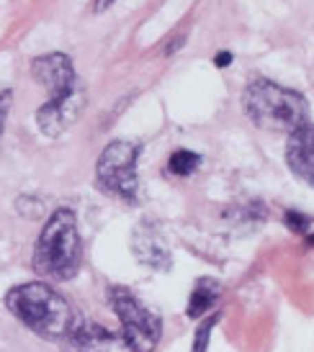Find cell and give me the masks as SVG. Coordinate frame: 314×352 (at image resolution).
Segmentation results:
<instances>
[{"label":"cell","mask_w":314,"mask_h":352,"mask_svg":"<svg viewBox=\"0 0 314 352\" xmlns=\"http://www.w3.org/2000/svg\"><path fill=\"white\" fill-rule=\"evenodd\" d=\"M219 322V316H211L209 322H204L198 327L196 332V340H193V352H207V344H209V337H211V329H214V324Z\"/></svg>","instance_id":"4fadbf2b"},{"label":"cell","mask_w":314,"mask_h":352,"mask_svg":"<svg viewBox=\"0 0 314 352\" xmlns=\"http://www.w3.org/2000/svg\"><path fill=\"white\" fill-rule=\"evenodd\" d=\"M108 303H111V309H114V314H116L118 322H121L124 340L137 352L155 350L157 342H160V334H163L160 316L149 311L147 306L139 301L127 285H111Z\"/></svg>","instance_id":"5b68a950"},{"label":"cell","mask_w":314,"mask_h":352,"mask_svg":"<svg viewBox=\"0 0 314 352\" xmlns=\"http://www.w3.org/2000/svg\"><path fill=\"white\" fill-rule=\"evenodd\" d=\"M34 270L50 280H72L83 265V242L78 232V216L70 208H57L41 229L34 257Z\"/></svg>","instance_id":"7a4b0ae2"},{"label":"cell","mask_w":314,"mask_h":352,"mask_svg":"<svg viewBox=\"0 0 314 352\" xmlns=\"http://www.w3.org/2000/svg\"><path fill=\"white\" fill-rule=\"evenodd\" d=\"M8 311L23 327L44 340H65L75 329V311L70 303L47 283H23L10 288L6 296Z\"/></svg>","instance_id":"6da1fadb"},{"label":"cell","mask_w":314,"mask_h":352,"mask_svg":"<svg viewBox=\"0 0 314 352\" xmlns=\"http://www.w3.org/2000/svg\"><path fill=\"white\" fill-rule=\"evenodd\" d=\"M309 245H312V247H314V234H312V236H309Z\"/></svg>","instance_id":"ac0fdd59"},{"label":"cell","mask_w":314,"mask_h":352,"mask_svg":"<svg viewBox=\"0 0 314 352\" xmlns=\"http://www.w3.org/2000/svg\"><path fill=\"white\" fill-rule=\"evenodd\" d=\"M286 162L299 180L314 188V124L306 121L304 126L294 129L286 144Z\"/></svg>","instance_id":"9c48e42d"},{"label":"cell","mask_w":314,"mask_h":352,"mask_svg":"<svg viewBox=\"0 0 314 352\" xmlns=\"http://www.w3.org/2000/svg\"><path fill=\"white\" fill-rule=\"evenodd\" d=\"M31 75L36 82H41L50 98H59V96H67L72 90L80 88L75 67H72V59L62 52H50V54H41L31 62Z\"/></svg>","instance_id":"52a82bcc"},{"label":"cell","mask_w":314,"mask_h":352,"mask_svg":"<svg viewBox=\"0 0 314 352\" xmlns=\"http://www.w3.org/2000/svg\"><path fill=\"white\" fill-rule=\"evenodd\" d=\"M83 108H85V90L83 88L72 90L67 96H59V98H50L36 111V126L44 137L57 139L78 121Z\"/></svg>","instance_id":"8992f818"},{"label":"cell","mask_w":314,"mask_h":352,"mask_svg":"<svg viewBox=\"0 0 314 352\" xmlns=\"http://www.w3.org/2000/svg\"><path fill=\"white\" fill-rule=\"evenodd\" d=\"M286 224H289V229H294V232H299V234H304L306 229H309V224H312V216L299 214V211H286Z\"/></svg>","instance_id":"5bb4252c"},{"label":"cell","mask_w":314,"mask_h":352,"mask_svg":"<svg viewBox=\"0 0 314 352\" xmlns=\"http://www.w3.org/2000/svg\"><path fill=\"white\" fill-rule=\"evenodd\" d=\"M229 62H232V54H229V52H222V54H216L214 57L216 67H229Z\"/></svg>","instance_id":"2e32d148"},{"label":"cell","mask_w":314,"mask_h":352,"mask_svg":"<svg viewBox=\"0 0 314 352\" xmlns=\"http://www.w3.org/2000/svg\"><path fill=\"white\" fill-rule=\"evenodd\" d=\"M142 152L137 142L116 139L101 152L96 162V183L103 193L121 198L127 204H134L139 193L137 177V157Z\"/></svg>","instance_id":"277c9868"},{"label":"cell","mask_w":314,"mask_h":352,"mask_svg":"<svg viewBox=\"0 0 314 352\" xmlns=\"http://www.w3.org/2000/svg\"><path fill=\"white\" fill-rule=\"evenodd\" d=\"M132 252L142 265H147L152 270H167L170 267V250H167L163 234L157 232L155 224L142 221L137 224L132 234Z\"/></svg>","instance_id":"30bf717a"},{"label":"cell","mask_w":314,"mask_h":352,"mask_svg":"<svg viewBox=\"0 0 314 352\" xmlns=\"http://www.w3.org/2000/svg\"><path fill=\"white\" fill-rule=\"evenodd\" d=\"M111 6H114V0H96V3H93V8H96V13H101V10L111 8Z\"/></svg>","instance_id":"e0dca14e"},{"label":"cell","mask_w":314,"mask_h":352,"mask_svg":"<svg viewBox=\"0 0 314 352\" xmlns=\"http://www.w3.org/2000/svg\"><path fill=\"white\" fill-rule=\"evenodd\" d=\"M10 100H13V93H10V90H3V93H0V137H3V129H6V118H8V111H10Z\"/></svg>","instance_id":"9a60e30c"},{"label":"cell","mask_w":314,"mask_h":352,"mask_svg":"<svg viewBox=\"0 0 314 352\" xmlns=\"http://www.w3.org/2000/svg\"><path fill=\"white\" fill-rule=\"evenodd\" d=\"M62 342L65 352H137L124 340V334L111 332L98 324H85V327L75 324V329Z\"/></svg>","instance_id":"ba28073f"},{"label":"cell","mask_w":314,"mask_h":352,"mask_svg":"<svg viewBox=\"0 0 314 352\" xmlns=\"http://www.w3.org/2000/svg\"><path fill=\"white\" fill-rule=\"evenodd\" d=\"M242 106L247 118L268 131H286L304 126L309 121V106L302 93L281 88L273 80L258 78L242 93Z\"/></svg>","instance_id":"3957f363"},{"label":"cell","mask_w":314,"mask_h":352,"mask_svg":"<svg viewBox=\"0 0 314 352\" xmlns=\"http://www.w3.org/2000/svg\"><path fill=\"white\" fill-rule=\"evenodd\" d=\"M198 165H201V157L196 155V152H191V149H178V152H173L170 155V160H167V170L173 173V175H193L198 170Z\"/></svg>","instance_id":"7c38bea8"},{"label":"cell","mask_w":314,"mask_h":352,"mask_svg":"<svg viewBox=\"0 0 314 352\" xmlns=\"http://www.w3.org/2000/svg\"><path fill=\"white\" fill-rule=\"evenodd\" d=\"M219 296H222V283L219 280H214V278H201V280H196L193 291H191V298H188V316L191 319L207 316L216 306Z\"/></svg>","instance_id":"8fae6325"}]
</instances>
